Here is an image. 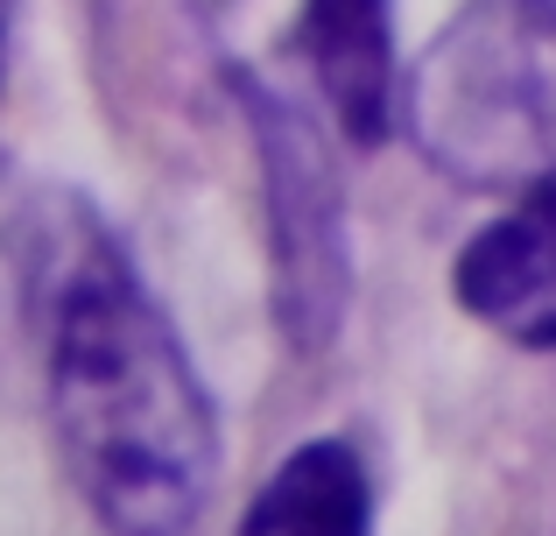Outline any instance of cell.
<instances>
[{"label": "cell", "mask_w": 556, "mask_h": 536, "mask_svg": "<svg viewBox=\"0 0 556 536\" xmlns=\"http://www.w3.org/2000/svg\"><path fill=\"white\" fill-rule=\"evenodd\" d=\"M374 523V481L345 438H311L247 501V536H359Z\"/></svg>", "instance_id": "cell-6"}, {"label": "cell", "mask_w": 556, "mask_h": 536, "mask_svg": "<svg viewBox=\"0 0 556 536\" xmlns=\"http://www.w3.org/2000/svg\"><path fill=\"white\" fill-rule=\"evenodd\" d=\"M36 283L50 339V424L71 487L106 529H190L212 501L218 416L177 325L92 212L64 226L50 220Z\"/></svg>", "instance_id": "cell-1"}, {"label": "cell", "mask_w": 556, "mask_h": 536, "mask_svg": "<svg viewBox=\"0 0 556 536\" xmlns=\"http://www.w3.org/2000/svg\"><path fill=\"white\" fill-rule=\"evenodd\" d=\"M247 99V127L261 141V184H268V234H275V317L296 346H325L345 311V191L331 149L289 99L261 78L232 71Z\"/></svg>", "instance_id": "cell-3"}, {"label": "cell", "mask_w": 556, "mask_h": 536, "mask_svg": "<svg viewBox=\"0 0 556 536\" xmlns=\"http://www.w3.org/2000/svg\"><path fill=\"white\" fill-rule=\"evenodd\" d=\"M451 297L501 339L556 353V177L529 184L507 220L465 240L451 269Z\"/></svg>", "instance_id": "cell-4"}, {"label": "cell", "mask_w": 556, "mask_h": 536, "mask_svg": "<svg viewBox=\"0 0 556 536\" xmlns=\"http://www.w3.org/2000/svg\"><path fill=\"white\" fill-rule=\"evenodd\" d=\"M303 57H311L317 85H325L331 113L353 141H388L394 127V28L388 0H311L296 28Z\"/></svg>", "instance_id": "cell-5"}, {"label": "cell", "mask_w": 556, "mask_h": 536, "mask_svg": "<svg viewBox=\"0 0 556 536\" xmlns=\"http://www.w3.org/2000/svg\"><path fill=\"white\" fill-rule=\"evenodd\" d=\"M408 135L472 191L556 177V0H479L408 78Z\"/></svg>", "instance_id": "cell-2"}, {"label": "cell", "mask_w": 556, "mask_h": 536, "mask_svg": "<svg viewBox=\"0 0 556 536\" xmlns=\"http://www.w3.org/2000/svg\"><path fill=\"white\" fill-rule=\"evenodd\" d=\"M8 42H14V0H0V85H8Z\"/></svg>", "instance_id": "cell-7"}]
</instances>
